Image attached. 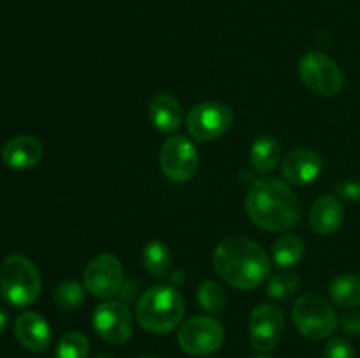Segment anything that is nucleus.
<instances>
[{"mask_svg":"<svg viewBox=\"0 0 360 358\" xmlns=\"http://www.w3.org/2000/svg\"><path fill=\"white\" fill-rule=\"evenodd\" d=\"M245 206L250 220L267 232H285L301 220V202L294 190L280 178L253 181Z\"/></svg>","mask_w":360,"mask_h":358,"instance_id":"nucleus-1","label":"nucleus"},{"mask_svg":"<svg viewBox=\"0 0 360 358\" xmlns=\"http://www.w3.org/2000/svg\"><path fill=\"white\" fill-rule=\"evenodd\" d=\"M213 267L218 276L239 290L262 284L271 272V260L262 246L241 235H231L217 246Z\"/></svg>","mask_w":360,"mask_h":358,"instance_id":"nucleus-2","label":"nucleus"},{"mask_svg":"<svg viewBox=\"0 0 360 358\" xmlns=\"http://www.w3.org/2000/svg\"><path fill=\"white\" fill-rule=\"evenodd\" d=\"M185 316V300L178 288L157 284L148 288L136 305V319L151 333H165L181 325Z\"/></svg>","mask_w":360,"mask_h":358,"instance_id":"nucleus-3","label":"nucleus"},{"mask_svg":"<svg viewBox=\"0 0 360 358\" xmlns=\"http://www.w3.org/2000/svg\"><path fill=\"white\" fill-rule=\"evenodd\" d=\"M42 281L37 267L23 255H11L0 269V291L13 307H28L37 300Z\"/></svg>","mask_w":360,"mask_h":358,"instance_id":"nucleus-4","label":"nucleus"},{"mask_svg":"<svg viewBox=\"0 0 360 358\" xmlns=\"http://www.w3.org/2000/svg\"><path fill=\"white\" fill-rule=\"evenodd\" d=\"M295 326L304 337L311 340L327 339L340 325L336 311L323 295L309 291L301 295L292 307Z\"/></svg>","mask_w":360,"mask_h":358,"instance_id":"nucleus-5","label":"nucleus"},{"mask_svg":"<svg viewBox=\"0 0 360 358\" xmlns=\"http://www.w3.org/2000/svg\"><path fill=\"white\" fill-rule=\"evenodd\" d=\"M299 77L306 88L322 97H334L345 86L340 65L320 51H309L302 56L299 62Z\"/></svg>","mask_w":360,"mask_h":358,"instance_id":"nucleus-6","label":"nucleus"},{"mask_svg":"<svg viewBox=\"0 0 360 358\" xmlns=\"http://www.w3.org/2000/svg\"><path fill=\"white\" fill-rule=\"evenodd\" d=\"M225 340V330L218 319L211 316H193L181 323L178 343L185 353L204 357L220 350Z\"/></svg>","mask_w":360,"mask_h":358,"instance_id":"nucleus-7","label":"nucleus"},{"mask_svg":"<svg viewBox=\"0 0 360 358\" xmlns=\"http://www.w3.org/2000/svg\"><path fill=\"white\" fill-rule=\"evenodd\" d=\"M234 123V111L221 102H202L190 109L186 130L195 140L206 142L225 135Z\"/></svg>","mask_w":360,"mask_h":358,"instance_id":"nucleus-8","label":"nucleus"},{"mask_svg":"<svg viewBox=\"0 0 360 358\" xmlns=\"http://www.w3.org/2000/svg\"><path fill=\"white\" fill-rule=\"evenodd\" d=\"M125 283L122 262L109 253L91 258L83 272V286L91 297L111 298L120 293Z\"/></svg>","mask_w":360,"mask_h":358,"instance_id":"nucleus-9","label":"nucleus"},{"mask_svg":"<svg viewBox=\"0 0 360 358\" xmlns=\"http://www.w3.org/2000/svg\"><path fill=\"white\" fill-rule=\"evenodd\" d=\"M160 167L167 179L186 183L199 168V153L188 137L171 135L164 140L160 150Z\"/></svg>","mask_w":360,"mask_h":358,"instance_id":"nucleus-10","label":"nucleus"},{"mask_svg":"<svg viewBox=\"0 0 360 358\" xmlns=\"http://www.w3.org/2000/svg\"><path fill=\"white\" fill-rule=\"evenodd\" d=\"M95 332L105 343L125 344L134 333V318L130 309L120 300H105L94 309L91 314Z\"/></svg>","mask_w":360,"mask_h":358,"instance_id":"nucleus-11","label":"nucleus"},{"mask_svg":"<svg viewBox=\"0 0 360 358\" xmlns=\"http://www.w3.org/2000/svg\"><path fill=\"white\" fill-rule=\"evenodd\" d=\"M283 312L274 304H260L250 316V343L260 353L274 350L283 333Z\"/></svg>","mask_w":360,"mask_h":358,"instance_id":"nucleus-12","label":"nucleus"},{"mask_svg":"<svg viewBox=\"0 0 360 358\" xmlns=\"http://www.w3.org/2000/svg\"><path fill=\"white\" fill-rule=\"evenodd\" d=\"M323 171V160L315 150L297 147L281 161V174L290 185L304 186L315 181Z\"/></svg>","mask_w":360,"mask_h":358,"instance_id":"nucleus-13","label":"nucleus"},{"mask_svg":"<svg viewBox=\"0 0 360 358\" xmlns=\"http://www.w3.org/2000/svg\"><path fill=\"white\" fill-rule=\"evenodd\" d=\"M14 336L18 343L30 351H46L51 344V329L39 312L27 311L14 321Z\"/></svg>","mask_w":360,"mask_h":358,"instance_id":"nucleus-14","label":"nucleus"},{"mask_svg":"<svg viewBox=\"0 0 360 358\" xmlns=\"http://www.w3.org/2000/svg\"><path fill=\"white\" fill-rule=\"evenodd\" d=\"M42 158V144L34 135H16L2 147V160L14 171H27L35 167Z\"/></svg>","mask_w":360,"mask_h":358,"instance_id":"nucleus-15","label":"nucleus"},{"mask_svg":"<svg viewBox=\"0 0 360 358\" xmlns=\"http://www.w3.org/2000/svg\"><path fill=\"white\" fill-rule=\"evenodd\" d=\"M343 220V204L334 195H323L316 199L309 211V225L320 235H330L340 230Z\"/></svg>","mask_w":360,"mask_h":358,"instance_id":"nucleus-16","label":"nucleus"},{"mask_svg":"<svg viewBox=\"0 0 360 358\" xmlns=\"http://www.w3.org/2000/svg\"><path fill=\"white\" fill-rule=\"evenodd\" d=\"M150 119L160 132H174L181 126L183 107L176 97L169 93L155 95L150 102Z\"/></svg>","mask_w":360,"mask_h":358,"instance_id":"nucleus-17","label":"nucleus"},{"mask_svg":"<svg viewBox=\"0 0 360 358\" xmlns=\"http://www.w3.org/2000/svg\"><path fill=\"white\" fill-rule=\"evenodd\" d=\"M281 158V146L273 135H260L250 150V164L257 172H271L278 167Z\"/></svg>","mask_w":360,"mask_h":358,"instance_id":"nucleus-18","label":"nucleus"},{"mask_svg":"<svg viewBox=\"0 0 360 358\" xmlns=\"http://www.w3.org/2000/svg\"><path fill=\"white\" fill-rule=\"evenodd\" d=\"M143 265L155 279H164L171 274L172 255L167 246L160 241L148 242L143 249Z\"/></svg>","mask_w":360,"mask_h":358,"instance_id":"nucleus-19","label":"nucleus"},{"mask_svg":"<svg viewBox=\"0 0 360 358\" xmlns=\"http://www.w3.org/2000/svg\"><path fill=\"white\" fill-rule=\"evenodd\" d=\"M329 295L341 307L360 305V274H341L330 283Z\"/></svg>","mask_w":360,"mask_h":358,"instance_id":"nucleus-20","label":"nucleus"},{"mask_svg":"<svg viewBox=\"0 0 360 358\" xmlns=\"http://www.w3.org/2000/svg\"><path fill=\"white\" fill-rule=\"evenodd\" d=\"M304 255V241L299 235L285 234L274 242L273 246V260L278 267H294L301 262Z\"/></svg>","mask_w":360,"mask_h":358,"instance_id":"nucleus-21","label":"nucleus"},{"mask_svg":"<svg viewBox=\"0 0 360 358\" xmlns=\"http://www.w3.org/2000/svg\"><path fill=\"white\" fill-rule=\"evenodd\" d=\"M90 353V343L81 332H67L56 344L55 358H86Z\"/></svg>","mask_w":360,"mask_h":358,"instance_id":"nucleus-22","label":"nucleus"},{"mask_svg":"<svg viewBox=\"0 0 360 358\" xmlns=\"http://www.w3.org/2000/svg\"><path fill=\"white\" fill-rule=\"evenodd\" d=\"M197 300L199 305L210 314H220L227 304V297H225L224 290L214 281H204L197 291Z\"/></svg>","mask_w":360,"mask_h":358,"instance_id":"nucleus-23","label":"nucleus"},{"mask_svg":"<svg viewBox=\"0 0 360 358\" xmlns=\"http://www.w3.org/2000/svg\"><path fill=\"white\" fill-rule=\"evenodd\" d=\"M84 300V286L77 281H63L53 293V302L62 311H74Z\"/></svg>","mask_w":360,"mask_h":358,"instance_id":"nucleus-24","label":"nucleus"},{"mask_svg":"<svg viewBox=\"0 0 360 358\" xmlns=\"http://www.w3.org/2000/svg\"><path fill=\"white\" fill-rule=\"evenodd\" d=\"M301 288V279L295 274H278L267 281V295L274 300H285Z\"/></svg>","mask_w":360,"mask_h":358,"instance_id":"nucleus-25","label":"nucleus"},{"mask_svg":"<svg viewBox=\"0 0 360 358\" xmlns=\"http://www.w3.org/2000/svg\"><path fill=\"white\" fill-rule=\"evenodd\" d=\"M323 358H355V350L343 337H334L323 350Z\"/></svg>","mask_w":360,"mask_h":358,"instance_id":"nucleus-26","label":"nucleus"},{"mask_svg":"<svg viewBox=\"0 0 360 358\" xmlns=\"http://www.w3.org/2000/svg\"><path fill=\"white\" fill-rule=\"evenodd\" d=\"M336 193L341 199L357 202V200H360V181H355V179H345V181L338 183Z\"/></svg>","mask_w":360,"mask_h":358,"instance_id":"nucleus-27","label":"nucleus"},{"mask_svg":"<svg viewBox=\"0 0 360 358\" xmlns=\"http://www.w3.org/2000/svg\"><path fill=\"white\" fill-rule=\"evenodd\" d=\"M340 326L348 336H360V312L354 311L340 319Z\"/></svg>","mask_w":360,"mask_h":358,"instance_id":"nucleus-28","label":"nucleus"},{"mask_svg":"<svg viewBox=\"0 0 360 358\" xmlns=\"http://www.w3.org/2000/svg\"><path fill=\"white\" fill-rule=\"evenodd\" d=\"M183 283H185V272H183V270H176V272H172L171 286L179 288V284H183Z\"/></svg>","mask_w":360,"mask_h":358,"instance_id":"nucleus-29","label":"nucleus"},{"mask_svg":"<svg viewBox=\"0 0 360 358\" xmlns=\"http://www.w3.org/2000/svg\"><path fill=\"white\" fill-rule=\"evenodd\" d=\"M7 321H9V314H7L4 309H0V336H2L4 330L7 329Z\"/></svg>","mask_w":360,"mask_h":358,"instance_id":"nucleus-30","label":"nucleus"},{"mask_svg":"<svg viewBox=\"0 0 360 358\" xmlns=\"http://www.w3.org/2000/svg\"><path fill=\"white\" fill-rule=\"evenodd\" d=\"M95 358H115V357H111V354H108V353H98V354H95Z\"/></svg>","mask_w":360,"mask_h":358,"instance_id":"nucleus-31","label":"nucleus"},{"mask_svg":"<svg viewBox=\"0 0 360 358\" xmlns=\"http://www.w3.org/2000/svg\"><path fill=\"white\" fill-rule=\"evenodd\" d=\"M252 358H273V357H269V354H259V357H252Z\"/></svg>","mask_w":360,"mask_h":358,"instance_id":"nucleus-32","label":"nucleus"},{"mask_svg":"<svg viewBox=\"0 0 360 358\" xmlns=\"http://www.w3.org/2000/svg\"><path fill=\"white\" fill-rule=\"evenodd\" d=\"M141 358H155V357H141Z\"/></svg>","mask_w":360,"mask_h":358,"instance_id":"nucleus-33","label":"nucleus"}]
</instances>
